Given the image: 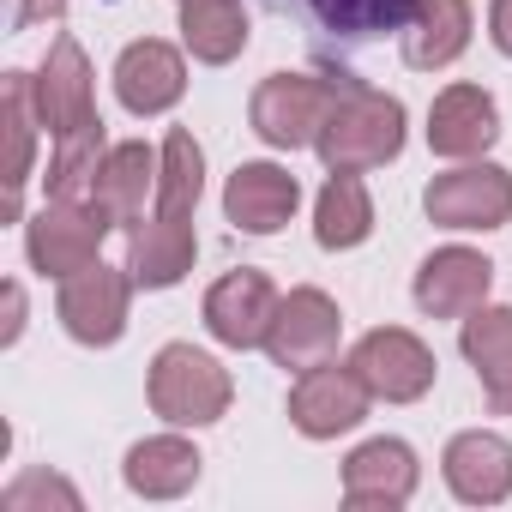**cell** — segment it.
<instances>
[{
    "label": "cell",
    "mask_w": 512,
    "mask_h": 512,
    "mask_svg": "<svg viewBox=\"0 0 512 512\" xmlns=\"http://www.w3.org/2000/svg\"><path fill=\"white\" fill-rule=\"evenodd\" d=\"M344 79L350 73H272V79H260V91L247 103L253 133L266 145H278V151L314 145L332 103H338V91H344Z\"/></svg>",
    "instance_id": "4"
},
{
    "label": "cell",
    "mask_w": 512,
    "mask_h": 512,
    "mask_svg": "<svg viewBox=\"0 0 512 512\" xmlns=\"http://www.w3.org/2000/svg\"><path fill=\"white\" fill-rule=\"evenodd\" d=\"M458 350H464V362L476 368L482 392L512 386V308H476V314H464Z\"/></svg>",
    "instance_id": "26"
},
{
    "label": "cell",
    "mask_w": 512,
    "mask_h": 512,
    "mask_svg": "<svg viewBox=\"0 0 512 512\" xmlns=\"http://www.w3.org/2000/svg\"><path fill=\"white\" fill-rule=\"evenodd\" d=\"M440 470H446V488H452L464 506H500V500L512 494V446H506L500 434H488V428L458 434V440L446 446Z\"/></svg>",
    "instance_id": "20"
},
{
    "label": "cell",
    "mask_w": 512,
    "mask_h": 512,
    "mask_svg": "<svg viewBox=\"0 0 512 512\" xmlns=\"http://www.w3.org/2000/svg\"><path fill=\"white\" fill-rule=\"evenodd\" d=\"M103 235H109V223L85 199H49L25 229V253L43 278H73V272L97 266Z\"/></svg>",
    "instance_id": "7"
},
{
    "label": "cell",
    "mask_w": 512,
    "mask_h": 512,
    "mask_svg": "<svg viewBox=\"0 0 512 512\" xmlns=\"http://www.w3.org/2000/svg\"><path fill=\"white\" fill-rule=\"evenodd\" d=\"M338 332H344V314L326 290H290L272 314V332H266V356L290 374H308L320 362L338 356Z\"/></svg>",
    "instance_id": "6"
},
{
    "label": "cell",
    "mask_w": 512,
    "mask_h": 512,
    "mask_svg": "<svg viewBox=\"0 0 512 512\" xmlns=\"http://www.w3.org/2000/svg\"><path fill=\"white\" fill-rule=\"evenodd\" d=\"M37 506H61V512H79V488L67 476H49V470H25L13 488H0V512H37Z\"/></svg>",
    "instance_id": "27"
},
{
    "label": "cell",
    "mask_w": 512,
    "mask_h": 512,
    "mask_svg": "<svg viewBox=\"0 0 512 512\" xmlns=\"http://www.w3.org/2000/svg\"><path fill=\"white\" fill-rule=\"evenodd\" d=\"M488 37H494L500 55H512V0H494L488 7Z\"/></svg>",
    "instance_id": "29"
},
{
    "label": "cell",
    "mask_w": 512,
    "mask_h": 512,
    "mask_svg": "<svg viewBox=\"0 0 512 512\" xmlns=\"http://www.w3.org/2000/svg\"><path fill=\"white\" fill-rule=\"evenodd\" d=\"M37 79V115L49 127V199H85L109 145H103V115H97V97H91V61L73 37H55L49 55H43V73Z\"/></svg>",
    "instance_id": "1"
},
{
    "label": "cell",
    "mask_w": 512,
    "mask_h": 512,
    "mask_svg": "<svg viewBox=\"0 0 512 512\" xmlns=\"http://www.w3.org/2000/svg\"><path fill=\"white\" fill-rule=\"evenodd\" d=\"M67 13V0H19L13 7V31H31V25H49Z\"/></svg>",
    "instance_id": "28"
},
{
    "label": "cell",
    "mask_w": 512,
    "mask_h": 512,
    "mask_svg": "<svg viewBox=\"0 0 512 512\" xmlns=\"http://www.w3.org/2000/svg\"><path fill=\"white\" fill-rule=\"evenodd\" d=\"M314 151H320V163L332 175H368V169L392 163L404 151V103L362 85V79H344Z\"/></svg>",
    "instance_id": "3"
},
{
    "label": "cell",
    "mask_w": 512,
    "mask_h": 512,
    "mask_svg": "<svg viewBox=\"0 0 512 512\" xmlns=\"http://www.w3.org/2000/svg\"><path fill=\"white\" fill-rule=\"evenodd\" d=\"M266 7L308 19L326 43H374V37L410 25L416 0H266Z\"/></svg>",
    "instance_id": "19"
},
{
    "label": "cell",
    "mask_w": 512,
    "mask_h": 512,
    "mask_svg": "<svg viewBox=\"0 0 512 512\" xmlns=\"http://www.w3.org/2000/svg\"><path fill=\"white\" fill-rule=\"evenodd\" d=\"M205 193V151L187 127H169L163 139V169H157V211L139 217L133 241H127V272L139 290H169L193 272V211Z\"/></svg>",
    "instance_id": "2"
},
{
    "label": "cell",
    "mask_w": 512,
    "mask_h": 512,
    "mask_svg": "<svg viewBox=\"0 0 512 512\" xmlns=\"http://www.w3.org/2000/svg\"><path fill=\"white\" fill-rule=\"evenodd\" d=\"M181 91H187V61H181V49H169V43H157V37L121 49V61H115V97H121L127 115H163V109L181 103Z\"/></svg>",
    "instance_id": "16"
},
{
    "label": "cell",
    "mask_w": 512,
    "mask_h": 512,
    "mask_svg": "<svg viewBox=\"0 0 512 512\" xmlns=\"http://www.w3.org/2000/svg\"><path fill=\"white\" fill-rule=\"evenodd\" d=\"M422 205L440 229H500L512 217V175L494 163H464L434 175Z\"/></svg>",
    "instance_id": "9"
},
{
    "label": "cell",
    "mask_w": 512,
    "mask_h": 512,
    "mask_svg": "<svg viewBox=\"0 0 512 512\" xmlns=\"http://www.w3.org/2000/svg\"><path fill=\"white\" fill-rule=\"evenodd\" d=\"M368 235H374V199L362 175H332L314 199V241L326 253H344V247H362Z\"/></svg>",
    "instance_id": "24"
},
{
    "label": "cell",
    "mask_w": 512,
    "mask_h": 512,
    "mask_svg": "<svg viewBox=\"0 0 512 512\" xmlns=\"http://www.w3.org/2000/svg\"><path fill=\"white\" fill-rule=\"evenodd\" d=\"M157 169H163V151H145L139 139L109 145V157H103V169H97L85 205H91L109 229H115V223H139V217H145V199L157 193Z\"/></svg>",
    "instance_id": "18"
},
{
    "label": "cell",
    "mask_w": 512,
    "mask_h": 512,
    "mask_svg": "<svg viewBox=\"0 0 512 512\" xmlns=\"http://www.w3.org/2000/svg\"><path fill=\"white\" fill-rule=\"evenodd\" d=\"M278 290L266 272H229L205 290V332L229 350H266V332H272V314H278Z\"/></svg>",
    "instance_id": "12"
},
{
    "label": "cell",
    "mask_w": 512,
    "mask_h": 512,
    "mask_svg": "<svg viewBox=\"0 0 512 512\" xmlns=\"http://www.w3.org/2000/svg\"><path fill=\"white\" fill-rule=\"evenodd\" d=\"M488 410H494V416H512V386H494V392H488Z\"/></svg>",
    "instance_id": "31"
},
{
    "label": "cell",
    "mask_w": 512,
    "mask_h": 512,
    "mask_svg": "<svg viewBox=\"0 0 512 512\" xmlns=\"http://www.w3.org/2000/svg\"><path fill=\"white\" fill-rule=\"evenodd\" d=\"M470 49V7L464 0H416L404 25V61L416 73H440Z\"/></svg>",
    "instance_id": "21"
},
{
    "label": "cell",
    "mask_w": 512,
    "mask_h": 512,
    "mask_svg": "<svg viewBox=\"0 0 512 512\" xmlns=\"http://www.w3.org/2000/svg\"><path fill=\"white\" fill-rule=\"evenodd\" d=\"M127 302H133V272H115L97 260V266L61 278L55 314L79 344H115L127 332Z\"/></svg>",
    "instance_id": "10"
},
{
    "label": "cell",
    "mask_w": 512,
    "mask_h": 512,
    "mask_svg": "<svg viewBox=\"0 0 512 512\" xmlns=\"http://www.w3.org/2000/svg\"><path fill=\"white\" fill-rule=\"evenodd\" d=\"M199 464L205 458L193 452V440L157 434V440H139L127 452V488L145 494V500H175V494H187L199 482Z\"/></svg>",
    "instance_id": "23"
},
{
    "label": "cell",
    "mask_w": 512,
    "mask_h": 512,
    "mask_svg": "<svg viewBox=\"0 0 512 512\" xmlns=\"http://www.w3.org/2000/svg\"><path fill=\"white\" fill-rule=\"evenodd\" d=\"M302 205V181L278 163H241L223 187V217L241 235H278Z\"/></svg>",
    "instance_id": "13"
},
{
    "label": "cell",
    "mask_w": 512,
    "mask_h": 512,
    "mask_svg": "<svg viewBox=\"0 0 512 512\" xmlns=\"http://www.w3.org/2000/svg\"><path fill=\"white\" fill-rule=\"evenodd\" d=\"M0 121H7V223L19 217V193H25V181H31V151H37V127H43V115H37V79L31 73H7L0 79Z\"/></svg>",
    "instance_id": "22"
},
{
    "label": "cell",
    "mask_w": 512,
    "mask_h": 512,
    "mask_svg": "<svg viewBox=\"0 0 512 512\" xmlns=\"http://www.w3.org/2000/svg\"><path fill=\"white\" fill-rule=\"evenodd\" d=\"M175 7H181V37H187L193 61L229 67L247 49V13H241V0H175Z\"/></svg>",
    "instance_id": "25"
},
{
    "label": "cell",
    "mask_w": 512,
    "mask_h": 512,
    "mask_svg": "<svg viewBox=\"0 0 512 512\" xmlns=\"http://www.w3.org/2000/svg\"><path fill=\"white\" fill-rule=\"evenodd\" d=\"M235 386L223 374V362H211L193 344H163L151 362V410L175 428H205L229 410Z\"/></svg>",
    "instance_id": "5"
},
{
    "label": "cell",
    "mask_w": 512,
    "mask_h": 512,
    "mask_svg": "<svg viewBox=\"0 0 512 512\" xmlns=\"http://www.w3.org/2000/svg\"><path fill=\"white\" fill-rule=\"evenodd\" d=\"M350 368L362 374V386L386 404H416L428 386H434V350L416 338V332H398V326H380L368 332L356 350H350Z\"/></svg>",
    "instance_id": "11"
},
{
    "label": "cell",
    "mask_w": 512,
    "mask_h": 512,
    "mask_svg": "<svg viewBox=\"0 0 512 512\" xmlns=\"http://www.w3.org/2000/svg\"><path fill=\"white\" fill-rule=\"evenodd\" d=\"M368 404H374V392L362 386V374L350 362L344 368L320 362V368H308L290 386V428L308 434V440H338V434H350L368 416Z\"/></svg>",
    "instance_id": "8"
},
{
    "label": "cell",
    "mask_w": 512,
    "mask_h": 512,
    "mask_svg": "<svg viewBox=\"0 0 512 512\" xmlns=\"http://www.w3.org/2000/svg\"><path fill=\"white\" fill-rule=\"evenodd\" d=\"M494 139H500V109H494V97L482 85H446L434 97V109H428V145H434V157L470 163Z\"/></svg>",
    "instance_id": "17"
},
{
    "label": "cell",
    "mask_w": 512,
    "mask_h": 512,
    "mask_svg": "<svg viewBox=\"0 0 512 512\" xmlns=\"http://www.w3.org/2000/svg\"><path fill=\"white\" fill-rule=\"evenodd\" d=\"M19 332H25V290L7 284V326H0V344H19Z\"/></svg>",
    "instance_id": "30"
},
{
    "label": "cell",
    "mask_w": 512,
    "mask_h": 512,
    "mask_svg": "<svg viewBox=\"0 0 512 512\" xmlns=\"http://www.w3.org/2000/svg\"><path fill=\"white\" fill-rule=\"evenodd\" d=\"M488 290H494V266L482 260V253H470V247H440L416 272V308L434 314V320L476 314L488 302Z\"/></svg>",
    "instance_id": "14"
},
{
    "label": "cell",
    "mask_w": 512,
    "mask_h": 512,
    "mask_svg": "<svg viewBox=\"0 0 512 512\" xmlns=\"http://www.w3.org/2000/svg\"><path fill=\"white\" fill-rule=\"evenodd\" d=\"M416 452L404 440H368L344 458V500L356 512H398L416 494Z\"/></svg>",
    "instance_id": "15"
}]
</instances>
